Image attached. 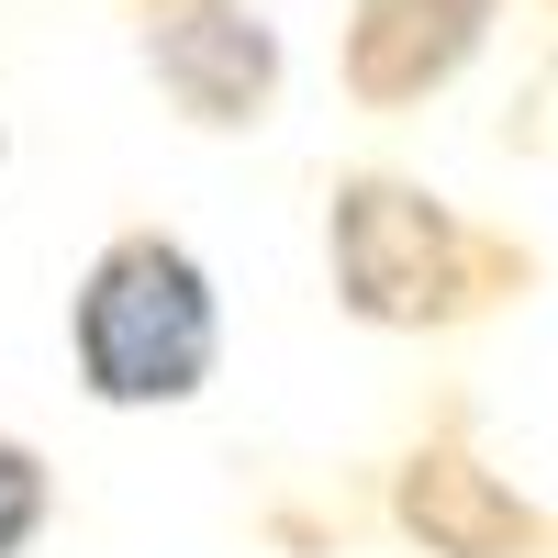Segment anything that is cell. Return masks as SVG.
Returning a JSON list of instances; mask_svg holds the SVG:
<instances>
[{"label":"cell","instance_id":"obj_4","mask_svg":"<svg viewBox=\"0 0 558 558\" xmlns=\"http://www.w3.org/2000/svg\"><path fill=\"white\" fill-rule=\"evenodd\" d=\"M492 12L502 0H357L347 12V89L368 112L425 101L492 45Z\"/></svg>","mask_w":558,"mask_h":558},{"label":"cell","instance_id":"obj_1","mask_svg":"<svg viewBox=\"0 0 558 558\" xmlns=\"http://www.w3.org/2000/svg\"><path fill=\"white\" fill-rule=\"evenodd\" d=\"M324 257H336V302L357 324H391V336H425V324H470L502 291H525V246L481 235L458 202H436L425 179H347L336 213H324Z\"/></svg>","mask_w":558,"mask_h":558},{"label":"cell","instance_id":"obj_2","mask_svg":"<svg viewBox=\"0 0 558 558\" xmlns=\"http://www.w3.org/2000/svg\"><path fill=\"white\" fill-rule=\"evenodd\" d=\"M68 347H78V391L112 413H157L191 402L223 357V302L213 268L179 235H112L89 257L78 302H68Z\"/></svg>","mask_w":558,"mask_h":558},{"label":"cell","instance_id":"obj_3","mask_svg":"<svg viewBox=\"0 0 558 558\" xmlns=\"http://www.w3.org/2000/svg\"><path fill=\"white\" fill-rule=\"evenodd\" d=\"M146 68L202 134H246L279 101V34L257 0H146Z\"/></svg>","mask_w":558,"mask_h":558},{"label":"cell","instance_id":"obj_5","mask_svg":"<svg viewBox=\"0 0 558 558\" xmlns=\"http://www.w3.org/2000/svg\"><path fill=\"white\" fill-rule=\"evenodd\" d=\"M391 514L425 558H536L547 547L536 502H514L470 447H413L402 481H391Z\"/></svg>","mask_w":558,"mask_h":558},{"label":"cell","instance_id":"obj_6","mask_svg":"<svg viewBox=\"0 0 558 558\" xmlns=\"http://www.w3.org/2000/svg\"><path fill=\"white\" fill-rule=\"evenodd\" d=\"M45 502H57V492H45V458L23 436H0V558H23L45 536Z\"/></svg>","mask_w":558,"mask_h":558},{"label":"cell","instance_id":"obj_7","mask_svg":"<svg viewBox=\"0 0 558 558\" xmlns=\"http://www.w3.org/2000/svg\"><path fill=\"white\" fill-rule=\"evenodd\" d=\"M0 157H12V134H0Z\"/></svg>","mask_w":558,"mask_h":558}]
</instances>
